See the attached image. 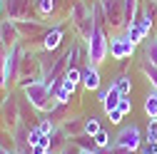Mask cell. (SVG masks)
I'll list each match as a JSON object with an SVG mask.
<instances>
[{
    "instance_id": "obj_15",
    "label": "cell",
    "mask_w": 157,
    "mask_h": 154,
    "mask_svg": "<svg viewBox=\"0 0 157 154\" xmlns=\"http://www.w3.org/2000/svg\"><path fill=\"white\" fill-rule=\"evenodd\" d=\"M17 30H20V35H37V32L45 30V25L30 23V20H17Z\"/></svg>"
},
{
    "instance_id": "obj_3",
    "label": "cell",
    "mask_w": 157,
    "mask_h": 154,
    "mask_svg": "<svg viewBox=\"0 0 157 154\" xmlns=\"http://www.w3.org/2000/svg\"><path fill=\"white\" fill-rule=\"evenodd\" d=\"M70 17H72V25L77 28V32H80L85 40H90L92 28H95V15H92V10H90L85 3H75L72 10H70Z\"/></svg>"
},
{
    "instance_id": "obj_14",
    "label": "cell",
    "mask_w": 157,
    "mask_h": 154,
    "mask_svg": "<svg viewBox=\"0 0 157 154\" xmlns=\"http://www.w3.org/2000/svg\"><path fill=\"white\" fill-rule=\"evenodd\" d=\"M28 142H30V147H50V137L40 127H33L28 132Z\"/></svg>"
},
{
    "instance_id": "obj_16",
    "label": "cell",
    "mask_w": 157,
    "mask_h": 154,
    "mask_svg": "<svg viewBox=\"0 0 157 154\" xmlns=\"http://www.w3.org/2000/svg\"><path fill=\"white\" fill-rule=\"evenodd\" d=\"M137 20V0H125V28L135 25Z\"/></svg>"
},
{
    "instance_id": "obj_12",
    "label": "cell",
    "mask_w": 157,
    "mask_h": 154,
    "mask_svg": "<svg viewBox=\"0 0 157 154\" xmlns=\"http://www.w3.org/2000/svg\"><path fill=\"white\" fill-rule=\"evenodd\" d=\"M3 119L10 124V129L17 127V109H15V97H5V105H3Z\"/></svg>"
},
{
    "instance_id": "obj_33",
    "label": "cell",
    "mask_w": 157,
    "mask_h": 154,
    "mask_svg": "<svg viewBox=\"0 0 157 154\" xmlns=\"http://www.w3.org/2000/svg\"><path fill=\"white\" fill-rule=\"evenodd\" d=\"M0 154H5V149H0Z\"/></svg>"
},
{
    "instance_id": "obj_10",
    "label": "cell",
    "mask_w": 157,
    "mask_h": 154,
    "mask_svg": "<svg viewBox=\"0 0 157 154\" xmlns=\"http://www.w3.org/2000/svg\"><path fill=\"white\" fill-rule=\"evenodd\" d=\"M100 100H102V109H105V112H112L117 105H120V100H122V92L117 90V85H110V90L100 94Z\"/></svg>"
},
{
    "instance_id": "obj_29",
    "label": "cell",
    "mask_w": 157,
    "mask_h": 154,
    "mask_svg": "<svg viewBox=\"0 0 157 154\" xmlns=\"http://www.w3.org/2000/svg\"><path fill=\"white\" fill-rule=\"evenodd\" d=\"M80 129H85V124H77V122H65V132H72V134H77Z\"/></svg>"
},
{
    "instance_id": "obj_34",
    "label": "cell",
    "mask_w": 157,
    "mask_h": 154,
    "mask_svg": "<svg viewBox=\"0 0 157 154\" xmlns=\"http://www.w3.org/2000/svg\"><path fill=\"white\" fill-rule=\"evenodd\" d=\"M0 8H3V0H0Z\"/></svg>"
},
{
    "instance_id": "obj_19",
    "label": "cell",
    "mask_w": 157,
    "mask_h": 154,
    "mask_svg": "<svg viewBox=\"0 0 157 154\" xmlns=\"http://www.w3.org/2000/svg\"><path fill=\"white\" fill-rule=\"evenodd\" d=\"M145 57H147V62L157 67V40H150L147 47H145Z\"/></svg>"
},
{
    "instance_id": "obj_30",
    "label": "cell",
    "mask_w": 157,
    "mask_h": 154,
    "mask_svg": "<svg viewBox=\"0 0 157 154\" xmlns=\"http://www.w3.org/2000/svg\"><path fill=\"white\" fill-rule=\"evenodd\" d=\"M142 154H157V142H155V144H150V142H147V144L142 147Z\"/></svg>"
},
{
    "instance_id": "obj_5",
    "label": "cell",
    "mask_w": 157,
    "mask_h": 154,
    "mask_svg": "<svg viewBox=\"0 0 157 154\" xmlns=\"http://www.w3.org/2000/svg\"><path fill=\"white\" fill-rule=\"evenodd\" d=\"M20 60H23V50L20 45H10L8 47V55H5V82H13L17 80V72H20Z\"/></svg>"
},
{
    "instance_id": "obj_17",
    "label": "cell",
    "mask_w": 157,
    "mask_h": 154,
    "mask_svg": "<svg viewBox=\"0 0 157 154\" xmlns=\"http://www.w3.org/2000/svg\"><path fill=\"white\" fill-rule=\"evenodd\" d=\"M145 112L150 114V119H155V117H157V90H155V92H150L147 97H145Z\"/></svg>"
},
{
    "instance_id": "obj_35",
    "label": "cell",
    "mask_w": 157,
    "mask_h": 154,
    "mask_svg": "<svg viewBox=\"0 0 157 154\" xmlns=\"http://www.w3.org/2000/svg\"><path fill=\"white\" fill-rule=\"evenodd\" d=\"M155 40H157V37H155Z\"/></svg>"
},
{
    "instance_id": "obj_22",
    "label": "cell",
    "mask_w": 157,
    "mask_h": 154,
    "mask_svg": "<svg viewBox=\"0 0 157 154\" xmlns=\"http://www.w3.org/2000/svg\"><path fill=\"white\" fill-rule=\"evenodd\" d=\"M92 142L100 147V149H110V134H107L105 129H100V132H97L95 137H92Z\"/></svg>"
},
{
    "instance_id": "obj_27",
    "label": "cell",
    "mask_w": 157,
    "mask_h": 154,
    "mask_svg": "<svg viewBox=\"0 0 157 154\" xmlns=\"http://www.w3.org/2000/svg\"><path fill=\"white\" fill-rule=\"evenodd\" d=\"M107 114H110V122H112V124H120V122H122V117H125V114L117 109V107H115L112 112H107Z\"/></svg>"
},
{
    "instance_id": "obj_9",
    "label": "cell",
    "mask_w": 157,
    "mask_h": 154,
    "mask_svg": "<svg viewBox=\"0 0 157 154\" xmlns=\"http://www.w3.org/2000/svg\"><path fill=\"white\" fill-rule=\"evenodd\" d=\"M0 37H3L5 47L15 45L17 40H20V30H17V23H15V20H3V25H0Z\"/></svg>"
},
{
    "instance_id": "obj_11",
    "label": "cell",
    "mask_w": 157,
    "mask_h": 154,
    "mask_svg": "<svg viewBox=\"0 0 157 154\" xmlns=\"http://www.w3.org/2000/svg\"><path fill=\"white\" fill-rule=\"evenodd\" d=\"M63 28L57 25V28H50V30H45V35H43V47L45 50H55L57 45L63 42Z\"/></svg>"
},
{
    "instance_id": "obj_26",
    "label": "cell",
    "mask_w": 157,
    "mask_h": 154,
    "mask_svg": "<svg viewBox=\"0 0 157 154\" xmlns=\"http://www.w3.org/2000/svg\"><path fill=\"white\" fill-rule=\"evenodd\" d=\"M65 77H67V80H70L72 85H77V82H82V72L77 70V67H70V70L65 72Z\"/></svg>"
},
{
    "instance_id": "obj_24",
    "label": "cell",
    "mask_w": 157,
    "mask_h": 154,
    "mask_svg": "<svg viewBox=\"0 0 157 154\" xmlns=\"http://www.w3.org/2000/svg\"><path fill=\"white\" fill-rule=\"evenodd\" d=\"M142 70H145V75L150 77V82H152V87L157 90V67H155V65H150V62H145V65H142Z\"/></svg>"
},
{
    "instance_id": "obj_1",
    "label": "cell",
    "mask_w": 157,
    "mask_h": 154,
    "mask_svg": "<svg viewBox=\"0 0 157 154\" xmlns=\"http://www.w3.org/2000/svg\"><path fill=\"white\" fill-rule=\"evenodd\" d=\"M25 97H28V102L35 107V109H40V112H52V100H55V92H52V87L45 82V80H35V82H30V85H25Z\"/></svg>"
},
{
    "instance_id": "obj_7",
    "label": "cell",
    "mask_w": 157,
    "mask_h": 154,
    "mask_svg": "<svg viewBox=\"0 0 157 154\" xmlns=\"http://www.w3.org/2000/svg\"><path fill=\"white\" fill-rule=\"evenodd\" d=\"M132 52H135V42L127 35H120V37H112L110 40V55L115 57V60H125V57H130Z\"/></svg>"
},
{
    "instance_id": "obj_21",
    "label": "cell",
    "mask_w": 157,
    "mask_h": 154,
    "mask_svg": "<svg viewBox=\"0 0 157 154\" xmlns=\"http://www.w3.org/2000/svg\"><path fill=\"white\" fill-rule=\"evenodd\" d=\"M115 85H117V90L122 92V97H127V94H130V90H132V82H130V77H127V75H120Z\"/></svg>"
},
{
    "instance_id": "obj_6",
    "label": "cell",
    "mask_w": 157,
    "mask_h": 154,
    "mask_svg": "<svg viewBox=\"0 0 157 154\" xmlns=\"http://www.w3.org/2000/svg\"><path fill=\"white\" fill-rule=\"evenodd\" d=\"M140 129H137V124H130V127H122L120 129V134L115 137V144L117 147H125V149H130V152H137L140 149Z\"/></svg>"
},
{
    "instance_id": "obj_31",
    "label": "cell",
    "mask_w": 157,
    "mask_h": 154,
    "mask_svg": "<svg viewBox=\"0 0 157 154\" xmlns=\"http://www.w3.org/2000/svg\"><path fill=\"white\" fill-rule=\"evenodd\" d=\"M112 154H132V152L125 149V147H117V144H115V147H112Z\"/></svg>"
},
{
    "instance_id": "obj_13",
    "label": "cell",
    "mask_w": 157,
    "mask_h": 154,
    "mask_svg": "<svg viewBox=\"0 0 157 154\" xmlns=\"http://www.w3.org/2000/svg\"><path fill=\"white\" fill-rule=\"evenodd\" d=\"M82 85L87 90H100V72H97V65H90L87 70H82Z\"/></svg>"
},
{
    "instance_id": "obj_2",
    "label": "cell",
    "mask_w": 157,
    "mask_h": 154,
    "mask_svg": "<svg viewBox=\"0 0 157 154\" xmlns=\"http://www.w3.org/2000/svg\"><path fill=\"white\" fill-rule=\"evenodd\" d=\"M110 52V45H107V37L100 28V23L95 20V28H92V35L87 40V57H90V65H100L105 60V55Z\"/></svg>"
},
{
    "instance_id": "obj_8",
    "label": "cell",
    "mask_w": 157,
    "mask_h": 154,
    "mask_svg": "<svg viewBox=\"0 0 157 154\" xmlns=\"http://www.w3.org/2000/svg\"><path fill=\"white\" fill-rule=\"evenodd\" d=\"M5 13L8 20H28L30 17V0H5Z\"/></svg>"
},
{
    "instance_id": "obj_25",
    "label": "cell",
    "mask_w": 157,
    "mask_h": 154,
    "mask_svg": "<svg viewBox=\"0 0 157 154\" xmlns=\"http://www.w3.org/2000/svg\"><path fill=\"white\" fill-rule=\"evenodd\" d=\"M147 142H150V144L157 142V117L150 119V124H147Z\"/></svg>"
},
{
    "instance_id": "obj_23",
    "label": "cell",
    "mask_w": 157,
    "mask_h": 154,
    "mask_svg": "<svg viewBox=\"0 0 157 154\" xmlns=\"http://www.w3.org/2000/svg\"><path fill=\"white\" fill-rule=\"evenodd\" d=\"M35 5H37V10H40L43 15H48V13H52V10H55L57 0H35Z\"/></svg>"
},
{
    "instance_id": "obj_4",
    "label": "cell",
    "mask_w": 157,
    "mask_h": 154,
    "mask_svg": "<svg viewBox=\"0 0 157 154\" xmlns=\"http://www.w3.org/2000/svg\"><path fill=\"white\" fill-rule=\"evenodd\" d=\"M100 8L112 28H125V0H100Z\"/></svg>"
},
{
    "instance_id": "obj_28",
    "label": "cell",
    "mask_w": 157,
    "mask_h": 154,
    "mask_svg": "<svg viewBox=\"0 0 157 154\" xmlns=\"http://www.w3.org/2000/svg\"><path fill=\"white\" fill-rule=\"evenodd\" d=\"M117 109H120L122 114H127V112L132 109V100H127V97H122V100H120V105H117Z\"/></svg>"
},
{
    "instance_id": "obj_20",
    "label": "cell",
    "mask_w": 157,
    "mask_h": 154,
    "mask_svg": "<svg viewBox=\"0 0 157 154\" xmlns=\"http://www.w3.org/2000/svg\"><path fill=\"white\" fill-rule=\"evenodd\" d=\"M5 55H8V50H5L3 37H0V87L8 85V82H5Z\"/></svg>"
},
{
    "instance_id": "obj_32",
    "label": "cell",
    "mask_w": 157,
    "mask_h": 154,
    "mask_svg": "<svg viewBox=\"0 0 157 154\" xmlns=\"http://www.w3.org/2000/svg\"><path fill=\"white\" fill-rule=\"evenodd\" d=\"M80 154H100V152H95V149H80Z\"/></svg>"
},
{
    "instance_id": "obj_18",
    "label": "cell",
    "mask_w": 157,
    "mask_h": 154,
    "mask_svg": "<svg viewBox=\"0 0 157 154\" xmlns=\"http://www.w3.org/2000/svg\"><path fill=\"white\" fill-rule=\"evenodd\" d=\"M82 124H85V129H82V132H85V134H90V137H95V134L102 129V127H100V122H97V117H87Z\"/></svg>"
}]
</instances>
